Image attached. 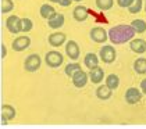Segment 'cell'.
Returning <instances> with one entry per match:
<instances>
[{
    "label": "cell",
    "mask_w": 146,
    "mask_h": 129,
    "mask_svg": "<svg viewBox=\"0 0 146 129\" xmlns=\"http://www.w3.org/2000/svg\"><path fill=\"white\" fill-rule=\"evenodd\" d=\"M107 36L113 44H123V43H127L131 39H134L135 31L131 25L121 24V25H115V26L110 28V31L107 32Z\"/></svg>",
    "instance_id": "obj_1"
},
{
    "label": "cell",
    "mask_w": 146,
    "mask_h": 129,
    "mask_svg": "<svg viewBox=\"0 0 146 129\" xmlns=\"http://www.w3.org/2000/svg\"><path fill=\"white\" fill-rule=\"evenodd\" d=\"M42 65V60H40V56L39 54H29L25 61H24V68L28 71V72H36Z\"/></svg>",
    "instance_id": "obj_2"
},
{
    "label": "cell",
    "mask_w": 146,
    "mask_h": 129,
    "mask_svg": "<svg viewBox=\"0 0 146 129\" xmlns=\"http://www.w3.org/2000/svg\"><path fill=\"white\" fill-rule=\"evenodd\" d=\"M63 61H64L63 54L60 53V52H56V50H52V52L46 53V56H45V63L50 68H58L60 65L63 64Z\"/></svg>",
    "instance_id": "obj_3"
},
{
    "label": "cell",
    "mask_w": 146,
    "mask_h": 129,
    "mask_svg": "<svg viewBox=\"0 0 146 129\" xmlns=\"http://www.w3.org/2000/svg\"><path fill=\"white\" fill-rule=\"evenodd\" d=\"M99 56H100V60L103 63L111 64V63H114V60L117 57V52H115V49L113 47L111 44H106V46H103L100 49Z\"/></svg>",
    "instance_id": "obj_4"
},
{
    "label": "cell",
    "mask_w": 146,
    "mask_h": 129,
    "mask_svg": "<svg viewBox=\"0 0 146 129\" xmlns=\"http://www.w3.org/2000/svg\"><path fill=\"white\" fill-rule=\"evenodd\" d=\"M89 36L95 43H104L107 39H109L107 31H106L104 28H102V26H95V28H92Z\"/></svg>",
    "instance_id": "obj_5"
},
{
    "label": "cell",
    "mask_w": 146,
    "mask_h": 129,
    "mask_svg": "<svg viewBox=\"0 0 146 129\" xmlns=\"http://www.w3.org/2000/svg\"><path fill=\"white\" fill-rule=\"evenodd\" d=\"M29 46H31V39H29L27 35L15 38V39L13 40V44H11L14 52H24V50H27Z\"/></svg>",
    "instance_id": "obj_6"
},
{
    "label": "cell",
    "mask_w": 146,
    "mask_h": 129,
    "mask_svg": "<svg viewBox=\"0 0 146 129\" xmlns=\"http://www.w3.org/2000/svg\"><path fill=\"white\" fill-rule=\"evenodd\" d=\"M66 54L70 60L72 61H77L79 58V54H81V49H79L78 43L75 40H68L66 44Z\"/></svg>",
    "instance_id": "obj_7"
},
{
    "label": "cell",
    "mask_w": 146,
    "mask_h": 129,
    "mask_svg": "<svg viewBox=\"0 0 146 129\" xmlns=\"http://www.w3.org/2000/svg\"><path fill=\"white\" fill-rule=\"evenodd\" d=\"M141 100H142V92H141V89L129 87L125 92V101L128 104H138Z\"/></svg>",
    "instance_id": "obj_8"
},
{
    "label": "cell",
    "mask_w": 146,
    "mask_h": 129,
    "mask_svg": "<svg viewBox=\"0 0 146 129\" xmlns=\"http://www.w3.org/2000/svg\"><path fill=\"white\" fill-rule=\"evenodd\" d=\"M15 115H17V112L13 106H10V104L1 106V122H3V125H6L9 121H13L15 118Z\"/></svg>",
    "instance_id": "obj_9"
},
{
    "label": "cell",
    "mask_w": 146,
    "mask_h": 129,
    "mask_svg": "<svg viewBox=\"0 0 146 129\" xmlns=\"http://www.w3.org/2000/svg\"><path fill=\"white\" fill-rule=\"evenodd\" d=\"M20 24H21V18H20L18 15H10V17H7V20H6V26H7L9 32L14 33V35L21 32Z\"/></svg>",
    "instance_id": "obj_10"
},
{
    "label": "cell",
    "mask_w": 146,
    "mask_h": 129,
    "mask_svg": "<svg viewBox=\"0 0 146 129\" xmlns=\"http://www.w3.org/2000/svg\"><path fill=\"white\" fill-rule=\"evenodd\" d=\"M71 79H72V85L79 89V87H84L88 83V74L84 69H78L74 75L71 76Z\"/></svg>",
    "instance_id": "obj_11"
},
{
    "label": "cell",
    "mask_w": 146,
    "mask_h": 129,
    "mask_svg": "<svg viewBox=\"0 0 146 129\" xmlns=\"http://www.w3.org/2000/svg\"><path fill=\"white\" fill-rule=\"evenodd\" d=\"M66 33L63 32H53L49 35V44L50 46H53V47H60V46H63L64 43H66Z\"/></svg>",
    "instance_id": "obj_12"
},
{
    "label": "cell",
    "mask_w": 146,
    "mask_h": 129,
    "mask_svg": "<svg viewBox=\"0 0 146 129\" xmlns=\"http://www.w3.org/2000/svg\"><path fill=\"white\" fill-rule=\"evenodd\" d=\"M89 79L92 83L100 85L102 81H104V71H103V68H100L99 65L95 67V68H92L89 71Z\"/></svg>",
    "instance_id": "obj_13"
},
{
    "label": "cell",
    "mask_w": 146,
    "mask_h": 129,
    "mask_svg": "<svg viewBox=\"0 0 146 129\" xmlns=\"http://www.w3.org/2000/svg\"><path fill=\"white\" fill-rule=\"evenodd\" d=\"M64 21H66V18H64V15L61 14V13H54L49 20H47V24H49V26L52 28V29H58V28H61L63 25H64Z\"/></svg>",
    "instance_id": "obj_14"
},
{
    "label": "cell",
    "mask_w": 146,
    "mask_h": 129,
    "mask_svg": "<svg viewBox=\"0 0 146 129\" xmlns=\"http://www.w3.org/2000/svg\"><path fill=\"white\" fill-rule=\"evenodd\" d=\"M129 49L134 52V53L136 54H142L146 52V40H143V39H131L129 40Z\"/></svg>",
    "instance_id": "obj_15"
},
{
    "label": "cell",
    "mask_w": 146,
    "mask_h": 129,
    "mask_svg": "<svg viewBox=\"0 0 146 129\" xmlns=\"http://www.w3.org/2000/svg\"><path fill=\"white\" fill-rule=\"evenodd\" d=\"M88 15H89V10H88L85 6H77V7L72 10V17H74L75 21H78V22L86 21Z\"/></svg>",
    "instance_id": "obj_16"
},
{
    "label": "cell",
    "mask_w": 146,
    "mask_h": 129,
    "mask_svg": "<svg viewBox=\"0 0 146 129\" xmlns=\"http://www.w3.org/2000/svg\"><path fill=\"white\" fill-rule=\"evenodd\" d=\"M84 64L86 68H95V67H98L99 65V57H98V54L95 53H88L85 57H84Z\"/></svg>",
    "instance_id": "obj_17"
},
{
    "label": "cell",
    "mask_w": 146,
    "mask_h": 129,
    "mask_svg": "<svg viewBox=\"0 0 146 129\" xmlns=\"http://www.w3.org/2000/svg\"><path fill=\"white\" fill-rule=\"evenodd\" d=\"M113 95V90L110 87H107L106 85H100L96 89V97L100 100H109Z\"/></svg>",
    "instance_id": "obj_18"
},
{
    "label": "cell",
    "mask_w": 146,
    "mask_h": 129,
    "mask_svg": "<svg viewBox=\"0 0 146 129\" xmlns=\"http://www.w3.org/2000/svg\"><path fill=\"white\" fill-rule=\"evenodd\" d=\"M104 85L107 86V87H110L111 90H115L118 85H120V78L118 75H115V74H110V75H107L104 78Z\"/></svg>",
    "instance_id": "obj_19"
},
{
    "label": "cell",
    "mask_w": 146,
    "mask_h": 129,
    "mask_svg": "<svg viewBox=\"0 0 146 129\" xmlns=\"http://www.w3.org/2000/svg\"><path fill=\"white\" fill-rule=\"evenodd\" d=\"M134 69L136 74H139V75H145L146 74V58L143 57H139V58H136L134 63Z\"/></svg>",
    "instance_id": "obj_20"
},
{
    "label": "cell",
    "mask_w": 146,
    "mask_h": 129,
    "mask_svg": "<svg viewBox=\"0 0 146 129\" xmlns=\"http://www.w3.org/2000/svg\"><path fill=\"white\" fill-rule=\"evenodd\" d=\"M39 13H40V17H42V18L49 20V18L56 13V10H54V7H53V6H50V4H42Z\"/></svg>",
    "instance_id": "obj_21"
},
{
    "label": "cell",
    "mask_w": 146,
    "mask_h": 129,
    "mask_svg": "<svg viewBox=\"0 0 146 129\" xmlns=\"http://www.w3.org/2000/svg\"><path fill=\"white\" fill-rule=\"evenodd\" d=\"M131 26L134 28L135 33H143L146 31V22L143 20H139V18L131 22Z\"/></svg>",
    "instance_id": "obj_22"
},
{
    "label": "cell",
    "mask_w": 146,
    "mask_h": 129,
    "mask_svg": "<svg viewBox=\"0 0 146 129\" xmlns=\"http://www.w3.org/2000/svg\"><path fill=\"white\" fill-rule=\"evenodd\" d=\"M78 69H81V65L78 64V63H70V64L66 65V68H64V72H66V75L67 76H71L74 75Z\"/></svg>",
    "instance_id": "obj_23"
},
{
    "label": "cell",
    "mask_w": 146,
    "mask_h": 129,
    "mask_svg": "<svg viewBox=\"0 0 146 129\" xmlns=\"http://www.w3.org/2000/svg\"><path fill=\"white\" fill-rule=\"evenodd\" d=\"M113 4H114V0H96V6L102 11L110 10L113 7Z\"/></svg>",
    "instance_id": "obj_24"
},
{
    "label": "cell",
    "mask_w": 146,
    "mask_h": 129,
    "mask_svg": "<svg viewBox=\"0 0 146 129\" xmlns=\"http://www.w3.org/2000/svg\"><path fill=\"white\" fill-rule=\"evenodd\" d=\"M34 28V22L29 18H21V24H20V29L21 32H29Z\"/></svg>",
    "instance_id": "obj_25"
},
{
    "label": "cell",
    "mask_w": 146,
    "mask_h": 129,
    "mask_svg": "<svg viewBox=\"0 0 146 129\" xmlns=\"http://www.w3.org/2000/svg\"><path fill=\"white\" fill-rule=\"evenodd\" d=\"M142 6H143L142 0H132V3H131L129 7H128V11H129L131 14H138L139 11L142 10Z\"/></svg>",
    "instance_id": "obj_26"
},
{
    "label": "cell",
    "mask_w": 146,
    "mask_h": 129,
    "mask_svg": "<svg viewBox=\"0 0 146 129\" xmlns=\"http://www.w3.org/2000/svg\"><path fill=\"white\" fill-rule=\"evenodd\" d=\"M14 9V1L13 0H1V13L7 14L11 13Z\"/></svg>",
    "instance_id": "obj_27"
},
{
    "label": "cell",
    "mask_w": 146,
    "mask_h": 129,
    "mask_svg": "<svg viewBox=\"0 0 146 129\" xmlns=\"http://www.w3.org/2000/svg\"><path fill=\"white\" fill-rule=\"evenodd\" d=\"M117 3H118V6H120V7H123V9H128V7H129V4L132 3V0H117Z\"/></svg>",
    "instance_id": "obj_28"
},
{
    "label": "cell",
    "mask_w": 146,
    "mask_h": 129,
    "mask_svg": "<svg viewBox=\"0 0 146 129\" xmlns=\"http://www.w3.org/2000/svg\"><path fill=\"white\" fill-rule=\"evenodd\" d=\"M72 1H74V0H58V4H60L61 7H68V6H71Z\"/></svg>",
    "instance_id": "obj_29"
},
{
    "label": "cell",
    "mask_w": 146,
    "mask_h": 129,
    "mask_svg": "<svg viewBox=\"0 0 146 129\" xmlns=\"http://www.w3.org/2000/svg\"><path fill=\"white\" fill-rule=\"evenodd\" d=\"M141 90H142V93L146 95V79H143V81L141 82Z\"/></svg>",
    "instance_id": "obj_30"
},
{
    "label": "cell",
    "mask_w": 146,
    "mask_h": 129,
    "mask_svg": "<svg viewBox=\"0 0 146 129\" xmlns=\"http://www.w3.org/2000/svg\"><path fill=\"white\" fill-rule=\"evenodd\" d=\"M6 56H7V49L4 44H1V58H4Z\"/></svg>",
    "instance_id": "obj_31"
},
{
    "label": "cell",
    "mask_w": 146,
    "mask_h": 129,
    "mask_svg": "<svg viewBox=\"0 0 146 129\" xmlns=\"http://www.w3.org/2000/svg\"><path fill=\"white\" fill-rule=\"evenodd\" d=\"M49 1H52V3H58V0H49Z\"/></svg>",
    "instance_id": "obj_32"
},
{
    "label": "cell",
    "mask_w": 146,
    "mask_h": 129,
    "mask_svg": "<svg viewBox=\"0 0 146 129\" xmlns=\"http://www.w3.org/2000/svg\"><path fill=\"white\" fill-rule=\"evenodd\" d=\"M74 1H81V0H74Z\"/></svg>",
    "instance_id": "obj_33"
},
{
    "label": "cell",
    "mask_w": 146,
    "mask_h": 129,
    "mask_svg": "<svg viewBox=\"0 0 146 129\" xmlns=\"http://www.w3.org/2000/svg\"><path fill=\"white\" fill-rule=\"evenodd\" d=\"M145 10H146V1H145Z\"/></svg>",
    "instance_id": "obj_34"
}]
</instances>
